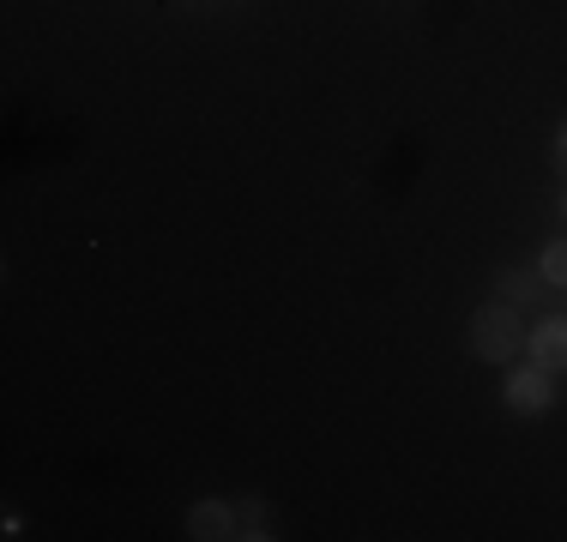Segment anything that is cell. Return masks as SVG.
I'll use <instances>...</instances> for the list:
<instances>
[{"label":"cell","instance_id":"obj_1","mask_svg":"<svg viewBox=\"0 0 567 542\" xmlns=\"http://www.w3.org/2000/svg\"><path fill=\"white\" fill-rule=\"evenodd\" d=\"M471 356L489 362V368H507V362H519L525 350V325H519V302H483L477 314H471V332H465Z\"/></svg>","mask_w":567,"mask_h":542},{"label":"cell","instance_id":"obj_2","mask_svg":"<svg viewBox=\"0 0 567 542\" xmlns=\"http://www.w3.org/2000/svg\"><path fill=\"white\" fill-rule=\"evenodd\" d=\"M502 404L513 416H549L556 410V374L549 368H513L507 362V379H502Z\"/></svg>","mask_w":567,"mask_h":542},{"label":"cell","instance_id":"obj_3","mask_svg":"<svg viewBox=\"0 0 567 542\" xmlns=\"http://www.w3.org/2000/svg\"><path fill=\"white\" fill-rule=\"evenodd\" d=\"M525 356L549 374H567V314H544L525 332Z\"/></svg>","mask_w":567,"mask_h":542},{"label":"cell","instance_id":"obj_4","mask_svg":"<svg viewBox=\"0 0 567 542\" xmlns=\"http://www.w3.org/2000/svg\"><path fill=\"white\" fill-rule=\"evenodd\" d=\"M187 536H194V542H229V536H241L236 500H199V507H187Z\"/></svg>","mask_w":567,"mask_h":542},{"label":"cell","instance_id":"obj_5","mask_svg":"<svg viewBox=\"0 0 567 542\" xmlns=\"http://www.w3.org/2000/svg\"><path fill=\"white\" fill-rule=\"evenodd\" d=\"M495 290H502V302H537L544 295V271H525V265H502L495 271Z\"/></svg>","mask_w":567,"mask_h":542},{"label":"cell","instance_id":"obj_6","mask_svg":"<svg viewBox=\"0 0 567 542\" xmlns=\"http://www.w3.org/2000/svg\"><path fill=\"white\" fill-rule=\"evenodd\" d=\"M241 536H248V542H266V536H278L272 531V512H266V500H241Z\"/></svg>","mask_w":567,"mask_h":542},{"label":"cell","instance_id":"obj_7","mask_svg":"<svg viewBox=\"0 0 567 542\" xmlns=\"http://www.w3.org/2000/svg\"><path fill=\"white\" fill-rule=\"evenodd\" d=\"M537 271H544L549 290H567V241H549L544 260H537Z\"/></svg>","mask_w":567,"mask_h":542},{"label":"cell","instance_id":"obj_8","mask_svg":"<svg viewBox=\"0 0 567 542\" xmlns=\"http://www.w3.org/2000/svg\"><path fill=\"white\" fill-rule=\"evenodd\" d=\"M556 169L567 175V121H561V127H556Z\"/></svg>","mask_w":567,"mask_h":542},{"label":"cell","instance_id":"obj_9","mask_svg":"<svg viewBox=\"0 0 567 542\" xmlns=\"http://www.w3.org/2000/svg\"><path fill=\"white\" fill-rule=\"evenodd\" d=\"M561 217H567V194H561Z\"/></svg>","mask_w":567,"mask_h":542}]
</instances>
